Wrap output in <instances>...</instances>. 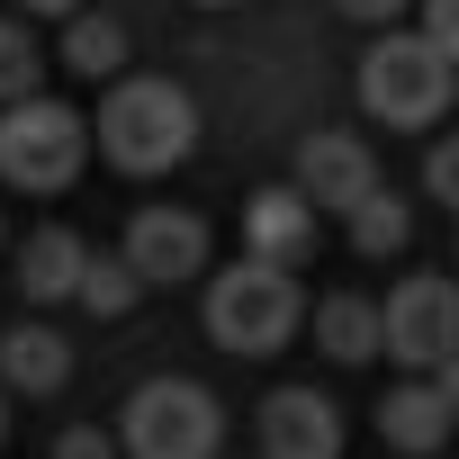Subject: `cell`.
<instances>
[{"label": "cell", "instance_id": "9c48e42d", "mask_svg": "<svg viewBox=\"0 0 459 459\" xmlns=\"http://www.w3.org/2000/svg\"><path fill=\"white\" fill-rule=\"evenodd\" d=\"M298 189L316 198V207H360V198H378V162H369V144L360 135H307L298 144Z\"/></svg>", "mask_w": 459, "mask_h": 459}, {"label": "cell", "instance_id": "9a60e30c", "mask_svg": "<svg viewBox=\"0 0 459 459\" xmlns=\"http://www.w3.org/2000/svg\"><path fill=\"white\" fill-rule=\"evenodd\" d=\"M405 244H414V207H405V198L378 189V198L351 207V253H360V262H387V253H405Z\"/></svg>", "mask_w": 459, "mask_h": 459}, {"label": "cell", "instance_id": "52a82bcc", "mask_svg": "<svg viewBox=\"0 0 459 459\" xmlns=\"http://www.w3.org/2000/svg\"><path fill=\"white\" fill-rule=\"evenodd\" d=\"M126 262H135L144 289H180V280L207 271V225H198L189 207H144V216L126 225Z\"/></svg>", "mask_w": 459, "mask_h": 459}, {"label": "cell", "instance_id": "ba28073f", "mask_svg": "<svg viewBox=\"0 0 459 459\" xmlns=\"http://www.w3.org/2000/svg\"><path fill=\"white\" fill-rule=\"evenodd\" d=\"M262 459H342V405L316 387L262 396Z\"/></svg>", "mask_w": 459, "mask_h": 459}, {"label": "cell", "instance_id": "8992f818", "mask_svg": "<svg viewBox=\"0 0 459 459\" xmlns=\"http://www.w3.org/2000/svg\"><path fill=\"white\" fill-rule=\"evenodd\" d=\"M387 351L414 378H441L459 360V280H432V271L396 280L387 289Z\"/></svg>", "mask_w": 459, "mask_h": 459}, {"label": "cell", "instance_id": "603a6c76", "mask_svg": "<svg viewBox=\"0 0 459 459\" xmlns=\"http://www.w3.org/2000/svg\"><path fill=\"white\" fill-rule=\"evenodd\" d=\"M28 19H82V0H19Z\"/></svg>", "mask_w": 459, "mask_h": 459}, {"label": "cell", "instance_id": "7c38bea8", "mask_svg": "<svg viewBox=\"0 0 459 459\" xmlns=\"http://www.w3.org/2000/svg\"><path fill=\"white\" fill-rule=\"evenodd\" d=\"M82 271H91V244L73 235V225H37V235L19 244V289H28L37 307L82 298Z\"/></svg>", "mask_w": 459, "mask_h": 459}, {"label": "cell", "instance_id": "d4e9b609", "mask_svg": "<svg viewBox=\"0 0 459 459\" xmlns=\"http://www.w3.org/2000/svg\"><path fill=\"white\" fill-rule=\"evenodd\" d=\"M198 10H225V0H198Z\"/></svg>", "mask_w": 459, "mask_h": 459}, {"label": "cell", "instance_id": "8fae6325", "mask_svg": "<svg viewBox=\"0 0 459 459\" xmlns=\"http://www.w3.org/2000/svg\"><path fill=\"white\" fill-rule=\"evenodd\" d=\"M378 432H387V450H405V459H432V450L459 432V414H450L441 378H405V387H387V405H378Z\"/></svg>", "mask_w": 459, "mask_h": 459}, {"label": "cell", "instance_id": "277c9868", "mask_svg": "<svg viewBox=\"0 0 459 459\" xmlns=\"http://www.w3.org/2000/svg\"><path fill=\"white\" fill-rule=\"evenodd\" d=\"M360 108L378 117V126H432L441 108H450V55L414 28H387L369 55H360Z\"/></svg>", "mask_w": 459, "mask_h": 459}, {"label": "cell", "instance_id": "e0dca14e", "mask_svg": "<svg viewBox=\"0 0 459 459\" xmlns=\"http://www.w3.org/2000/svg\"><path fill=\"white\" fill-rule=\"evenodd\" d=\"M135 298H144L135 262H126V253H91V271H82V307H91L100 325H117V316H126Z\"/></svg>", "mask_w": 459, "mask_h": 459}, {"label": "cell", "instance_id": "ac0fdd59", "mask_svg": "<svg viewBox=\"0 0 459 459\" xmlns=\"http://www.w3.org/2000/svg\"><path fill=\"white\" fill-rule=\"evenodd\" d=\"M37 37H28V19H0V108H19V100H37Z\"/></svg>", "mask_w": 459, "mask_h": 459}, {"label": "cell", "instance_id": "7402d4cb", "mask_svg": "<svg viewBox=\"0 0 459 459\" xmlns=\"http://www.w3.org/2000/svg\"><path fill=\"white\" fill-rule=\"evenodd\" d=\"M333 10H342V19H378V28H387V19L405 10V0H333Z\"/></svg>", "mask_w": 459, "mask_h": 459}, {"label": "cell", "instance_id": "5b68a950", "mask_svg": "<svg viewBox=\"0 0 459 459\" xmlns=\"http://www.w3.org/2000/svg\"><path fill=\"white\" fill-rule=\"evenodd\" d=\"M91 162V126L64 108V100H19V108H0V180L28 189V198H55L73 189Z\"/></svg>", "mask_w": 459, "mask_h": 459}, {"label": "cell", "instance_id": "7a4b0ae2", "mask_svg": "<svg viewBox=\"0 0 459 459\" xmlns=\"http://www.w3.org/2000/svg\"><path fill=\"white\" fill-rule=\"evenodd\" d=\"M298 325H307L298 280L271 271V262H253V253H244L235 271H216V280H207V342H216V351H235V360H271Z\"/></svg>", "mask_w": 459, "mask_h": 459}, {"label": "cell", "instance_id": "44dd1931", "mask_svg": "<svg viewBox=\"0 0 459 459\" xmlns=\"http://www.w3.org/2000/svg\"><path fill=\"white\" fill-rule=\"evenodd\" d=\"M423 37H432V46L459 64V0H423Z\"/></svg>", "mask_w": 459, "mask_h": 459}, {"label": "cell", "instance_id": "d6986e66", "mask_svg": "<svg viewBox=\"0 0 459 459\" xmlns=\"http://www.w3.org/2000/svg\"><path fill=\"white\" fill-rule=\"evenodd\" d=\"M117 450H126V441H117V432H100V423H73V432L55 441V459H117Z\"/></svg>", "mask_w": 459, "mask_h": 459}, {"label": "cell", "instance_id": "cb8c5ba5", "mask_svg": "<svg viewBox=\"0 0 459 459\" xmlns=\"http://www.w3.org/2000/svg\"><path fill=\"white\" fill-rule=\"evenodd\" d=\"M441 396H450V414H459V360H450V369H441Z\"/></svg>", "mask_w": 459, "mask_h": 459}, {"label": "cell", "instance_id": "6da1fadb", "mask_svg": "<svg viewBox=\"0 0 459 459\" xmlns=\"http://www.w3.org/2000/svg\"><path fill=\"white\" fill-rule=\"evenodd\" d=\"M189 144H198V100L180 91V82H117L108 91V108H100V153L117 162V171H135V180H153V171H171V162H189Z\"/></svg>", "mask_w": 459, "mask_h": 459}, {"label": "cell", "instance_id": "3957f363", "mask_svg": "<svg viewBox=\"0 0 459 459\" xmlns=\"http://www.w3.org/2000/svg\"><path fill=\"white\" fill-rule=\"evenodd\" d=\"M126 459H216L225 450V405L198 378H144L117 414Z\"/></svg>", "mask_w": 459, "mask_h": 459}, {"label": "cell", "instance_id": "ffe728a7", "mask_svg": "<svg viewBox=\"0 0 459 459\" xmlns=\"http://www.w3.org/2000/svg\"><path fill=\"white\" fill-rule=\"evenodd\" d=\"M423 180H432V198H450V207H459V135H441V144H432Z\"/></svg>", "mask_w": 459, "mask_h": 459}, {"label": "cell", "instance_id": "30bf717a", "mask_svg": "<svg viewBox=\"0 0 459 459\" xmlns=\"http://www.w3.org/2000/svg\"><path fill=\"white\" fill-rule=\"evenodd\" d=\"M244 253L271 262V271H298V262L316 253V198H307V189H262V198L244 207Z\"/></svg>", "mask_w": 459, "mask_h": 459}, {"label": "cell", "instance_id": "2e32d148", "mask_svg": "<svg viewBox=\"0 0 459 459\" xmlns=\"http://www.w3.org/2000/svg\"><path fill=\"white\" fill-rule=\"evenodd\" d=\"M64 64H73L82 82L117 73V64H126V28H117V19H91V10H82V19L64 28Z\"/></svg>", "mask_w": 459, "mask_h": 459}, {"label": "cell", "instance_id": "4fadbf2b", "mask_svg": "<svg viewBox=\"0 0 459 459\" xmlns=\"http://www.w3.org/2000/svg\"><path fill=\"white\" fill-rule=\"evenodd\" d=\"M316 342L333 360H378L387 351V307L360 298V289H333V298H316Z\"/></svg>", "mask_w": 459, "mask_h": 459}, {"label": "cell", "instance_id": "484cf974", "mask_svg": "<svg viewBox=\"0 0 459 459\" xmlns=\"http://www.w3.org/2000/svg\"><path fill=\"white\" fill-rule=\"evenodd\" d=\"M0 432H10V414H0Z\"/></svg>", "mask_w": 459, "mask_h": 459}, {"label": "cell", "instance_id": "5bb4252c", "mask_svg": "<svg viewBox=\"0 0 459 459\" xmlns=\"http://www.w3.org/2000/svg\"><path fill=\"white\" fill-rule=\"evenodd\" d=\"M0 378L28 387V396H55L73 378V342L55 325H10V333H0Z\"/></svg>", "mask_w": 459, "mask_h": 459}]
</instances>
